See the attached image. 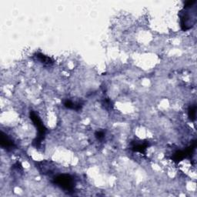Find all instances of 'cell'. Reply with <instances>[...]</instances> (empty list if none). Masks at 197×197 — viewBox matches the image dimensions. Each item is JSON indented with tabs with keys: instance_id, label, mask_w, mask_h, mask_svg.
Wrapping results in <instances>:
<instances>
[{
	"instance_id": "277c9868",
	"label": "cell",
	"mask_w": 197,
	"mask_h": 197,
	"mask_svg": "<svg viewBox=\"0 0 197 197\" xmlns=\"http://www.w3.org/2000/svg\"><path fill=\"white\" fill-rule=\"evenodd\" d=\"M37 56L38 60L41 62L42 63L46 64V65H50V64L52 63V61L51 60L50 58L47 57V56H44V55L37 54V56Z\"/></svg>"
},
{
	"instance_id": "7a4b0ae2",
	"label": "cell",
	"mask_w": 197,
	"mask_h": 197,
	"mask_svg": "<svg viewBox=\"0 0 197 197\" xmlns=\"http://www.w3.org/2000/svg\"><path fill=\"white\" fill-rule=\"evenodd\" d=\"M1 146L2 147L5 148V149H12V147H14V143L11 139L8 137L6 135H4L2 133V136H1Z\"/></svg>"
},
{
	"instance_id": "8992f818",
	"label": "cell",
	"mask_w": 197,
	"mask_h": 197,
	"mask_svg": "<svg viewBox=\"0 0 197 197\" xmlns=\"http://www.w3.org/2000/svg\"><path fill=\"white\" fill-rule=\"evenodd\" d=\"M104 132H102V131H99V132H97L96 133V138L98 139V140H102V138L104 137Z\"/></svg>"
},
{
	"instance_id": "3957f363",
	"label": "cell",
	"mask_w": 197,
	"mask_h": 197,
	"mask_svg": "<svg viewBox=\"0 0 197 197\" xmlns=\"http://www.w3.org/2000/svg\"><path fill=\"white\" fill-rule=\"evenodd\" d=\"M64 106L68 109H72V110H78L81 108V104L80 103H77V102H73V101L66 100L64 103Z\"/></svg>"
},
{
	"instance_id": "6da1fadb",
	"label": "cell",
	"mask_w": 197,
	"mask_h": 197,
	"mask_svg": "<svg viewBox=\"0 0 197 197\" xmlns=\"http://www.w3.org/2000/svg\"><path fill=\"white\" fill-rule=\"evenodd\" d=\"M56 184L60 186L65 190H70L74 186L73 178H71L69 175H60L55 179Z\"/></svg>"
},
{
	"instance_id": "5b68a950",
	"label": "cell",
	"mask_w": 197,
	"mask_h": 197,
	"mask_svg": "<svg viewBox=\"0 0 197 197\" xmlns=\"http://www.w3.org/2000/svg\"><path fill=\"white\" fill-rule=\"evenodd\" d=\"M189 116L191 119H195L196 117V107H191L189 110Z\"/></svg>"
}]
</instances>
